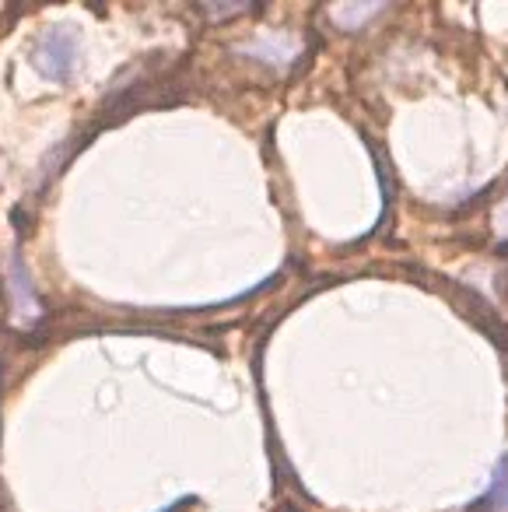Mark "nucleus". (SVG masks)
<instances>
[{
  "mask_svg": "<svg viewBox=\"0 0 508 512\" xmlns=\"http://www.w3.org/2000/svg\"><path fill=\"white\" fill-rule=\"evenodd\" d=\"M74 57H78V43H74L71 36H64V32H50V36L39 43V67H43L50 78H67L74 67Z\"/></svg>",
  "mask_w": 508,
  "mask_h": 512,
  "instance_id": "1",
  "label": "nucleus"
},
{
  "mask_svg": "<svg viewBox=\"0 0 508 512\" xmlns=\"http://www.w3.org/2000/svg\"><path fill=\"white\" fill-rule=\"evenodd\" d=\"M470 512H508V456L501 460V467L494 470L491 484L480 495V502L470 505Z\"/></svg>",
  "mask_w": 508,
  "mask_h": 512,
  "instance_id": "2",
  "label": "nucleus"
}]
</instances>
